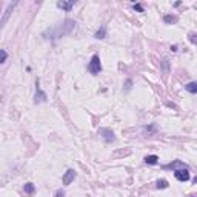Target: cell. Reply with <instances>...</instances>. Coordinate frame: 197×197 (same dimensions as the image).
I'll return each instance as SVG.
<instances>
[{"mask_svg":"<svg viewBox=\"0 0 197 197\" xmlns=\"http://www.w3.org/2000/svg\"><path fill=\"white\" fill-rule=\"evenodd\" d=\"M74 26H75V22L74 20H71V19H66L65 22H63V25H57V26H54V28H49L46 33H43V35L46 37V35L49 34V37L48 39H60V37H63L65 34H69L71 31L74 29Z\"/></svg>","mask_w":197,"mask_h":197,"instance_id":"obj_1","label":"cell"},{"mask_svg":"<svg viewBox=\"0 0 197 197\" xmlns=\"http://www.w3.org/2000/svg\"><path fill=\"white\" fill-rule=\"evenodd\" d=\"M88 71L92 75H97V74L102 73V62H100L99 54H94L91 57V60H89V63H88Z\"/></svg>","mask_w":197,"mask_h":197,"instance_id":"obj_2","label":"cell"},{"mask_svg":"<svg viewBox=\"0 0 197 197\" xmlns=\"http://www.w3.org/2000/svg\"><path fill=\"white\" fill-rule=\"evenodd\" d=\"M97 134L102 137V140H103L105 143H113V142H115V134H114L113 129H109V128H99Z\"/></svg>","mask_w":197,"mask_h":197,"instance_id":"obj_3","label":"cell"},{"mask_svg":"<svg viewBox=\"0 0 197 197\" xmlns=\"http://www.w3.org/2000/svg\"><path fill=\"white\" fill-rule=\"evenodd\" d=\"M174 177H176L179 182H188V180L191 179V176H190V171H188V168H180V169H176V171H174Z\"/></svg>","mask_w":197,"mask_h":197,"instance_id":"obj_4","label":"cell"},{"mask_svg":"<svg viewBox=\"0 0 197 197\" xmlns=\"http://www.w3.org/2000/svg\"><path fill=\"white\" fill-rule=\"evenodd\" d=\"M46 92H43L40 89V83H39V79L35 82V96H34V102L35 103H42V102H46Z\"/></svg>","mask_w":197,"mask_h":197,"instance_id":"obj_5","label":"cell"},{"mask_svg":"<svg viewBox=\"0 0 197 197\" xmlns=\"http://www.w3.org/2000/svg\"><path fill=\"white\" fill-rule=\"evenodd\" d=\"M75 176H77V173L74 171V169H66V173L63 174V177H62V182H63V185L65 186H68V185H71V183L74 182V179H75Z\"/></svg>","mask_w":197,"mask_h":197,"instance_id":"obj_6","label":"cell"},{"mask_svg":"<svg viewBox=\"0 0 197 197\" xmlns=\"http://www.w3.org/2000/svg\"><path fill=\"white\" fill-rule=\"evenodd\" d=\"M57 8H60V10H63L65 12H69L71 10L74 8V2H57Z\"/></svg>","mask_w":197,"mask_h":197,"instance_id":"obj_7","label":"cell"},{"mask_svg":"<svg viewBox=\"0 0 197 197\" xmlns=\"http://www.w3.org/2000/svg\"><path fill=\"white\" fill-rule=\"evenodd\" d=\"M94 37H96L97 40H102V39H105L106 37V26L105 25H102L100 28H99L96 31V34H94Z\"/></svg>","mask_w":197,"mask_h":197,"instance_id":"obj_8","label":"cell"},{"mask_svg":"<svg viewBox=\"0 0 197 197\" xmlns=\"http://www.w3.org/2000/svg\"><path fill=\"white\" fill-rule=\"evenodd\" d=\"M185 91L190 94H197V82H190L185 85Z\"/></svg>","mask_w":197,"mask_h":197,"instance_id":"obj_9","label":"cell"},{"mask_svg":"<svg viewBox=\"0 0 197 197\" xmlns=\"http://www.w3.org/2000/svg\"><path fill=\"white\" fill-rule=\"evenodd\" d=\"M17 5V3H11V5H8V8H6V11H5V16L2 17V25H5L6 23V20H8V17H10V14H11V11L14 10V6Z\"/></svg>","mask_w":197,"mask_h":197,"instance_id":"obj_10","label":"cell"},{"mask_svg":"<svg viewBox=\"0 0 197 197\" xmlns=\"http://www.w3.org/2000/svg\"><path fill=\"white\" fill-rule=\"evenodd\" d=\"M145 163H146V165H157V163H159V157H157L156 154L146 156V157H145Z\"/></svg>","mask_w":197,"mask_h":197,"instance_id":"obj_11","label":"cell"},{"mask_svg":"<svg viewBox=\"0 0 197 197\" xmlns=\"http://www.w3.org/2000/svg\"><path fill=\"white\" fill-rule=\"evenodd\" d=\"M23 191H25V194H34L35 192V185L34 183H31V182H28V183H25V186H23Z\"/></svg>","mask_w":197,"mask_h":197,"instance_id":"obj_12","label":"cell"},{"mask_svg":"<svg viewBox=\"0 0 197 197\" xmlns=\"http://www.w3.org/2000/svg\"><path fill=\"white\" fill-rule=\"evenodd\" d=\"M156 186H157L159 190H166L169 186V183H168V180H165V179H159V180L156 182Z\"/></svg>","mask_w":197,"mask_h":197,"instance_id":"obj_13","label":"cell"},{"mask_svg":"<svg viewBox=\"0 0 197 197\" xmlns=\"http://www.w3.org/2000/svg\"><path fill=\"white\" fill-rule=\"evenodd\" d=\"M163 20H165V23H166V25H173V23H176V22H177V17H174L171 14H166L163 17Z\"/></svg>","mask_w":197,"mask_h":197,"instance_id":"obj_14","label":"cell"},{"mask_svg":"<svg viewBox=\"0 0 197 197\" xmlns=\"http://www.w3.org/2000/svg\"><path fill=\"white\" fill-rule=\"evenodd\" d=\"M131 88H132V80L131 79H128L126 82H125V91H131Z\"/></svg>","mask_w":197,"mask_h":197,"instance_id":"obj_15","label":"cell"},{"mask_svg":"<svg viewBox=\"0 0 197 197\" xmlns=\"http://www.w3.org/2000/svg\"><path fill=\"white\" fill-rule=\"evenodd\" d=\"M190 42H191L192 45H197V34H194V33L190 34Z\"/></svg>","mask_w":197,"mask_h":197,"instance_id":"obj_16","label":"cell"},{"mask_svg":"<svg viewBox=\"0 0 197 197\" xmlns=\"http://www.w3.org/2000/svg\"><path fill=\"white\" fill-rule=\"evenodd\" d=\"M132 8H134V11H139V12H143V11H145V10H143V6L140 5V3H134Z\"/></svg>","mask_w":197,"mask_h":197,"instance_id":"obj_17","label":"cell"},{"mask_svg":"<svg viewBox=\"0 0 197 197\" xmlns=\"http://www.w3.org/2000/svg\"><path fill=\"white\" fill-rule=\"evenodd\" d=\"M162 65H163V69H165V73H168V71H169V62H168L166 59H165V60L162 62Z\"/></svg>","mask_w":197,"mask_h":197,"instance_id":"obj_18","label":"cell"},{"mask_svg":"<svg viewBox=\"0 0 197 197\" xmlns=\"http://www.w3.org/2000/svg\"><path fill=\"white\" fill-rule=\"evenodd\" d=\"M0 52H2V63H5V62H6V59H8V52L5 51V49H2V51H0Z\"/></svg>","mask_w":197,"mask_h":197,"instance_id":"obj_19","label":"cell"},{"mask_svg":"<svg viewBox=\"0 0 197 197\" xmlns=\"http://www.w3.org/2000/svg\"><path fill=\"white\" fill-rule=\"evenodd\" d=\"M54 197H65V191L63 190H57L54 192Z\"/></svg>","mask_w":197,"mask_h":197,"instance_id":"obj_20","label":"cell"},{"mask_svg":"<svg viewBox=\"0 0 197 197\" xmlns=\"http://www.w3.org/2000/svg\"><path fill=\"white\" fill-rule=\"evenodd\" d=\"M145 131H148V132L156 131V125H149V126H145Z\"/></svg>","mask_w":197,"mask_h":197,"instance_id":"obj_21","label":"cell"},{"mask_svg":"<svg viewBox=\"0 0 197 197\" xmlns=\"http://www.w3.org/2000/svg\"><path fill=\"white\" fill-rule=\"evenodd\" d=\"M177 49H179V48H177V45H173V46H171V51H174V52H176Z\"/></svg>","mask_w":197,"mask_h":197,"instance_id":"obj_22","label":"cell"},{"mask_svg":"<svg viewBox=\"0 0 197 197\" xmlns=\"http://www.w3.org/2000/svg\"><path fill=\"white\" fill-rule=\"evenodd\" d=\"M192 182H194V183H197V177H194V179H192Z\"/></svg>","mask_w":197,"mask_h":197,"instance_id":"obj_23","label":"cell"}]
</instances>
